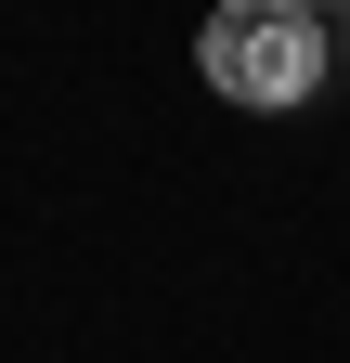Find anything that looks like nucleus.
Segmentation results:
<instances>
[{
    "instance_id": "obj_1",
    "label": "nucleus",
    "mask_w": 350,
    "mask_h": 363,
    "mask_svg": "<svg viewBox=\"0 0 350 363\" xmlns=\"http://www.w3.org/2000/svg\"><path fill=\"white\" fill-rule=\"evenodd\" d=\"M195 65L221 104H259V117H286V104H312L324 91V13H298V0H221L195 39Z\"/></svg>"
},
{
    "instance_id": "obj_2",
    "label": "nucleus",
    "mask_w": 350,
    "mask_h": 363,
    "mask_svg": "<svg viewBox=\"0 0 350 363\" xmlns=\"http://www.w3.org/2000/svg\"><path fill=\"white\" fill-rule=\"evenodd\" d=\"M298 13H324V0H298Z\"/></svg>"
}]
</instances>
